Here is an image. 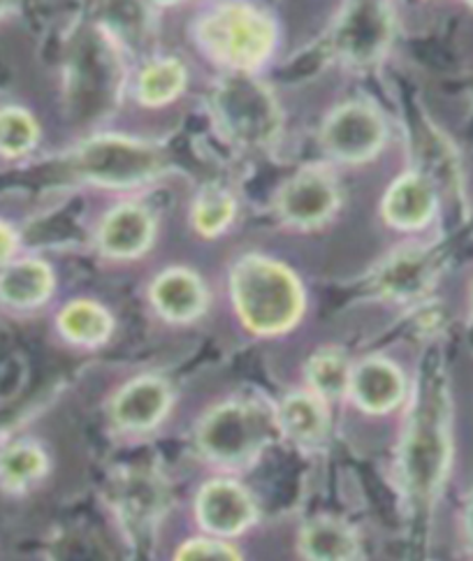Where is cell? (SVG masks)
<instances>
[{"label": "cell", "mask_w": 473, "mask_h": 561, "mask_svg": "<svg viewBox=\"0 0 473 561\" xmlns=\"http://www.w3.org/2000/svg\"><path fill=\"white\" fill-rule=\"evenodd\" d=\"M47 471V457L37 446L16 444L0 455V478L10 488H24Z\"/></svg>", "instance_id": "obj_23"}, {"label": "cell", "mask_w": 473, "mask_h": 561, "mask_svg": "<svg viewBox=\"0 0 473 561\" xmlns=\"http://www.w3.org/2000/svg\"><path fill=\"white\" fill-rule=\"evenodd\" d=\"M153 237V220L149 211L135 205L114 209L101 228L103 251L114 257L140 255Z\"/></svg>", "instance_id": "obj_14"}, {"label": "cell", "mask_w": 473, "mask_h": 561, "mask_svg": "<svg viewBox=\"0 0 473 561\" xmlns=\"http://www.w3.org/2000/svg\"><path fill=\"white\" fill-rule=\"evenodd\" d=\"M58 328L74 344H103L112 332L109 313L93 302H72L58 316Z\"/></svg>", "instance_id": "obj_20"}, {"label": "cell", "mask_w": 473, "mask_h": 561, "mask_svg": "<svg viewBox=\"0 0 473 561\" xmlns=\"http://www.w3.org/2000/svg\"><path fill=\"white\" fill-rule=\"evenodd\" d=\"M176 561H242L236 550H232L226 543H219V540H191L186 543L180 554H176Z\"/></svg>", "instance_id": "obj_26"}, {"label": "cell", "mask_w": 473, "mask_h": 561, "mask_svg": "<svg viewBox=\"0 0 473 561\" xmlns=\"http://www.w3.org/2000/svg\"><path fill=\"white\" fill-rule=\"evenodd\" d=\"M307 376L315 394L325 399L342 397L350 386L348 359L344 353L334 348L315 353L307 365Z\"/></svg>", "instance_id": "obj_21"}, {"label": "cell", "mask_w": 473, "mask_h": 561, "mask_svg": "<svg viewBox=\"0 0 473 561\" xmlns=\"http://www.w3.org/2000/svg\"><path fill=\"white\" fill-rule=\"evenodd\" d=\"M168 407L170 388L165 380L142 376L116 394L112 413L124 430H149L165 415Z\"/></svg>", "instance_id": "obj_11"}, {"label": "cell", "mask_w": 473, "mask_h": 561, "mask_svg": "<svg viewBox=\"0 0 473 561\" xmlns=\"http://www.w3.org/2000/svg\"><path fill=\"white\" fill-rule=\"evenodd\" d=\"M471 3H473V0H471Z\"/></svg>", "instance_id": "obj_31"}, {"label": "cell", "mask_w": 473, "mask_h": 561, "mask_svg": "<svg viewBox=\"0 0 473 561\" xmlns=\"http://www.w3.org/2000/svg\"><path fill=\"white\" fill-rule=\"evenodd\" d=\"M469 529H471V536H473V506L469 511Z\"/></svg>", "instance_id": "obj_29"}, {"label": "cell", "mask_w": 473, "mask_h": 561, "mask_svg": "<svg viewBox=\"0 0 473 561\" xmlns=\"http://www.w3.org/2000/svg\"><path fill=\"white\" fill-rule=\"evenodd\" d=\"M16 249V234L10 226L0 224V263H5V260H10V255L14 253Z\"/></svg>", "instance_id": "obj_27"}, {"label": "cell", "mask_w": 473, "mask_h": 561, "mask_svg": "<svg viewBox=\"0 0 473 561\" xmlns=\"http://www.w3.org/2000/svg\"><path fill=\"white\" fill-rule=\"evenodd\" d=\"M155 309L170 320H191L205 309L203 280L186 270H170L151 288Z\"/></svg>", "instance_id": "obj_15"}, {"label": "cell", "mask_w": 473, "mask_h": 561, "mask_svg": "<svg viewBox=\"0 0 473 561\" xmlns=\"http://www.w3.org/2000/svg\"><path fill=\"white\" fill-rule=\"evenodd\" d=\"M221 126L242 145H267L279 130V112L269 91L246 75H234L216 91Z\"/></svg>", "instance_id": "obj_5"}, {"label": "cell", "mask_w": 473, "mask_h": 561, "mask_svg": "<svg viewBox=\"0 0 473 561\" xmlns=\"http://www.w3.org/2000/svg\"><path fill=\"white\" fill-rule=\"evenodd\" d=\"M197 517L205 529L219 536H234L253 523L255 506L242 485L214 480L197 496Z\"/></svg>", "instance_id": "obj_8"}, {"label": "cell", "mask_w": 473, "mask_h": 561, "mask_svg": "<svg viewBox=\"0 0 473 561\" xmlns=\"http://www.w3.org/2000/svg\"><path fill=\"white\" fill-rule=\"evenodd\" d=\"M184 66L168 58V61H155L142 70L137 91H140V100L145 105H163L184 89Z\"/></svg>", "instance_id": "obj_22"}, {"label": "cell", "mask_w": 473, "mask_h": 561, "mask_svg": "<svg viewBox=\"0 0 473 561\" xmlns=\"http://www.w3.org/2000/svg\"><path fill=\"white\" fill-rule=\"evenodd\" d=\"M79 174L105 186H137L163 170L158 149L124 137H101L77 156Z\"/></svg>", "instance_id": "obj_6"}, {"label": "cell", "mask_w": 473, "mask_h": 561, "mask_svg": "<svg viewBox=\"0 0 473 561\" xmlns=\"http://www.w3.org/2000/svg\"><path fill=\"white\" fill-rule=\"evenodd\" d=\"M276 423H279V427L295 440H304V444L319 440L325 434V425H327L321 397L304 394V392L288 394L286 402L279 409Z\"/></svg>", "instance_id": "obj_19"}, {"label": "cell", "mask_w": 473, "mask_h": 561, "mask_svg": "<svg viewBox=\"0 0 473 561\" xmlns=\"http://www.w3.org/2000/svg\"><path fill=\"white\" fill-rule=\"evenodd\" d=\"M300 548L309 561H355L358 536L342 519L319 517L302 529Z\"/></svg>", "instance_id": "obj_16"}, {"label": "cell", "mask_w": 473, "mask_h": 561, "mask_svg": "<svg viewBox=\"0 0 473 561\" xmlns=\"http://www.w3.org/2000/svg\"><path fill=\"white\" fill-rule=\"evenodd\" d=\"M448 455L450 440L443 397L425 399L411 420L402 446V476L406 490L418 499H429L441 485Z\"/></svg>", "instance_id": "obj_2"}, {"label": "cell", "mask_w": 473, "mask_h": 561, "mask_svg": "<svg viewBox=\"0 0 473 561\" xmlns=\"http://www.w3.org/2000/svg\"><path fill=\"white\" fill-rule=\"evenodd\" d=\"M404 376L388 359L373 357L350 371V386L355 402L369 413L392 411L404 397Z\"/></svg>", "instance_id": "obj_12"}, {"label": "cell", "mask_w": 473, "mask_h": 561, "mask_svg": "<svg viewBox=\"0 0 473 561\" xmlns=\"http://www.w3.org/2000/svg\"><path fill=\"white\" fill-rule=\"evenodd\" d=\"M8 5H10V0H0V14L8 10Z\"/></svg>", "instance_id": "obj_28"}, {"label": "cell", "mask_w": 473, "mask_h": 561, "mask_svg": "<svg viewBox=\"0 0 473 561\" xmlns=\"http://www.w3.org/2000/svg\"><path fill=\"white\" fill-rule=\"evenodd\" d=\"M54 288L51 270L39 260H22L0 274V297L14 307H37Z\"/></svg>", "instance_id": "obj_17"}, {"label": "cell", "mask_w": 473, "mask_h": 561, "mask_svg": "<svg viewBox=\"0 0 473 561\" xmlns=\"http://www.w3.org/2000/svg\"><path fill=\"white\" fill-rule=\"evenodd\" d=\"M153 3H174V0H153Z\"/></svg>", "instance_id": "obj_30"}, {"label": "cell", "mask_w": 473, "mask_h": 561, "mask_svg": "<svg viewBox=\"0 0 473 561\" xmlns=\"http://www.w3.org/2000/svg\"><path fill=\"white\" fill-rule=\"evenodd\" d=\"M276 425L279 423L253 402H228L203 420L197 444L219 462H244L261 453Z\"/></svg>", "instance_id": "obj_4"}, {"label": "cell", "mask_w": 473, "mask_h": 561, "mask_svg": "<svg viewBox=\"0 0 473 561\" xmlns=\"http://www.w3.org/2000/svg\"><path fill=\"white\" fill-rule=\"evenodd\" d=\"M431 260L423 251H404L394 255L379 276V286L390 297L420 295L431 280Z\"/></svg>", "instance_id": "obj_18"}, {"label": "cell", "mask_w": 473, "mask_h": 561, "mask_svg": "<svg viewBox=\"0 0 473 561\" xmlns=\"http://www.w3.org/2000/svg\"><path fill=\"white\" fill-rule=\"evenodd\" d=\"M388 43V16L377 0H360L337 31V47L353 61H373Z\"/></svg>", "instance_id": "obj_10"}, {"label": "cell", "mask_w": 473, "mask_h": 561, "mask_svg": "<svg viewBox=\"0 0 473 561\" xmlns=\"http://www.w3.org/2000/svg\"><path fill=\"white\" fill-rule=\"evenodd\" d=\"M35 142H37V124L28 112L19 107L0 110V153L22 156L31 151Z\"/></svg>", "instance_id": "obj_24"}, {"label": "cell", "mask_w": 473, "mask_h": 561, "mask_svg": "<svg viewBox=\"0 0 473 561\" xmlns=\"http://www.w3.org/2000/svg\"><path fill=\"white\" fill-rule=\"evenodd\" d=\"M274 24L249 5H226L200 24V43L221 61L249 70L261 66L274 47Z\"/></svg>", "instance_id": "obj_3"}, {"label": "cell", "mask_w": 473, "mask_h": 561, "mask_svg": "<svg viewBox=\"0 0 473 561\" xmlns=\"http://www.w3.org/2000/svg\"><path fill=\"white\" fill-rule=\"evenodd\" d=\"M385 128L381 116L367 105L350 103L330 116L325 126V147L348 163L371 158L383 145Z\"/></svg>", "instance_id": "obj_7"}, {"label": "cell", "mask_w": 473, "mask_h": 561, "mask_svg": "<svg viewBox=\"0 0 473 561\" xmlns=\"http://www.w3.org/2000/svg\"><path fill=\"white\" fill-rule=\"evenodd\" d=\"M234 216V203L232 197L219 188H209L200 197H197V205L193 211L195 228L203 234H219L230 226Z\"/></svg>", "instance_id": "obj_25"}, {"label": "cell", "mask_w": 473, "mask_h": 561, "mask_svg": "<svg viewBox=\"0 0 473 561\" xmlns=\"http://www.w3.org/2000/svg\"><path fill=\"white\" fill-rule=\"evenodd\" d=\"M434 207H437V197H434V188L427 179L418 174H406L390 186L383 203V214L388 224L411 230L425 226L434 214Z\"/></svg>", "instance_id": "obj_13"}, {"label": "cell", "mask_w": 473, "mask_h": 561, "mask_svg": "<svg viewBox=\"0 0 473 561\" xmlns=\"http://www.w3.org/2000/svg\"><path fill=\"white\" fill-rule=\"evenodd\" d=\"M232 299L244 325L258 334L290 330L304 309L300 280L263 255L242 257L232 270Z\"/></svg>", "instance_id": "obj_1"}, {"label": "cell", "mask_w": 473, "mask_h": 561, "mask_svg": "<svg viewBox=\"0 0 473 561\" xmlns=\"http://www.w3.org/2000/svg\"><path fill=\"white\" fill-rule=\"evenodd\" d=\"M337 207V188L323 172H302L279 195V211L295 226H319Z\"/></svg>", "instance_id": "obj_9"}]
</instances>
